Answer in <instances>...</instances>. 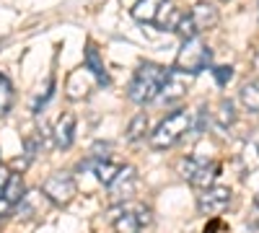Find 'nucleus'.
I'll return each instance as SVG.
<instances>
[{
    "instance_id": "1",
    "label": "nucleus",
    "mask_w": 259,
    "mask_h": 233,
    "mask_svg": "<svg viewBox=\"0 0 259 233\" xmlns=\"http://www.w3.org/2000/svg\"><path fill=\"white\" fill-rule=\"evenodd\" d=\"M166 73H168V68H161L156 62H143L135 70L130 86H127V99L133 104H140V107L156 101L158 94H161L163 80H166Z\"/></svg>"
},
{
    "instance_id": "2",
    "label": "nucleus",
    "mask_w": 259,
    "mask_h": 233,
    "mask_svg": "<svg viewBox=\"0 0 259 233\" xmlns=\"http://www.w3.org/2000/svg\"><path fill=\"white\" fill-rule=\"evenodd\" d=\"M189 130H192V112L177 109L158 122V127L150 132L148 143L153 151H168V148H174Z\"/></svg>"
},
{
    "instance_id": "3",
    "label": "nucleus",
    "mask_w": 259,
    "mask_h": 233,
    "mask_svg": "<svg viewBox=\"0 0 259 233\" xmlns=\"http://www.w3.org/2000/svg\"><path fill=\"white\" fill-rule=\"evenodd\" d=\"M218 24V8L212 3H194L189 13H182V21L174 34H179L182 39H192V36H200L202 31L212 29Z\"/></svg>"
},
{
    "instance_id": "4",
    "label": "nucleus",
    "mask_w": 259,
    "mask_h": 233,
    "mask_svg": "<svg viewBox=\"0 0 259 233\" xmlns=\"http://www.w3.org/2000/svg\"><path fill=\"white\" fill-rule=\"evenodd\" d=\"M212 62V50L205 44L200 36H192V39H184V44L177 55V68L179 70H187L192 75H197L202 70L210 68Z\"/></svg>"
},
{
    "instance_id": "5",
    "label": "nucleus",
    "mask_w": 259,
    "mask_h": 233,
    "mask_svg": "<svg viewBox=\"0 0 259 233\" xmlns=\"http://www.w3.org/2000/svg\"><path fill=\"white\" fill-rule=\"evenodd\" d=\"M218 171H221V166L205 156H187L179 161V174L192 187H210L212 179L218 176Z\"/></svg>"
},
{
    "instance_id": "6",
    "label": "nucleus",
    "mask_w": 259,
    "mask_h": 233,
    "mask_svg": "<svg viewBox=\"0 0 259 233\" xmlns=\"http://www.w3.org/2000/svg\"><path fill=\"white\" fill-rule=\"evenodd\" d=\"M41 192L47 195V200L55 205V207H68L75 195H78V187H75V179L70 171H55L45 179L41 184Z\"/></svg>"
},
{
    "instance_id": "7",
    "label": "nucleus",
    "mask_w": 259,
    "mask_h": 233,
    "mask_svg": "<svg viewBox=\"0 0 259 233\" xmlns=\"http://www.w3.org/2000/svg\"><path fill=\"white\" fill-rule=\"evenodd\" d=\"M231 197H233V192H231L228 187H221V184L202 187V192L197 195V210H200V215H207V218L221 215L223 210L231 205Z\"/></svg>"
},
{
    "instance_id": "8",
    "label": "nucleus",
    "mask_w": 259,
    "mask_h": 233,
    "mask_svg": "<svg viewBox=\"0 0 259 233\" xmlns=\"http://www.w3.org/2000/svg\"><path fill=\"white\" fill-rule=\"evenodd\" d=\"M192 80L194 75L187 73V70H179V68H168L166 73V80H163V86H161V101L163 104H177L179 99L187 96V91L192 88Z\"/></svg>"
},
{
    "instance_id": "9",
    "label": "nucleus",
    "mask_w": 259,
    "mask_h": 233,
    "mask_svg": "<svg viewBox=\"0 0 259 233\" xmlns=\"http://www.w3.org/2000/svg\"><path fill=\"white\" fill-rule=\"evenodd\" d=\"M150 223V210L148 207H122L112 220L114 233H140Z\"/></svg>"
},
{
    "instance_id": "10",
    "label": "nucleus",
    "mask_w": 259,
    "mask_h": 233,
    "mask_svg": "<svg viewBox=\"0 0 259 233\" xmlns=\"http://www.w3.org/2000/svg\"><path fill=\"white\" fill-rule=\"evenodd\" d=\"M106 189H109V200L112 202H127L130 197L135 195V189H138V174H135V168L133 166H122Z\"/></svg>"
},
{
    "instance_id": "11",
    "label": "nucleus",
    "mask_w": 259,
    "mask_h": 233,
    "mask_svg": "<svg viewBox=\"0 0 259 233\" xmlns=\"http://www.w3.org/2000/svg\"><path fill=\"white\" fill-rule=\"evenodd\" d=\"M18 207V215L26 218V220H34V218H41L52 207V202L47 200V195L41 189H31V192H24L21 202L16 205Z\"/></svg>"
},
{
    "instance_id": "12",
    "label": "nucleus",
    "mask_w": 259,
    "mask_h": 233,
    "mask_svg": "<svg viewBox=\"0 0 259 233\" xmlns=\"http://www.w3.org/2000/svg\"><path fill=\"white\" fill-rule=\"evenodd\" d=\"M75 140V117L73 114H62L55 124L52 130V143L55 148H60V151H68V148L73 145Z\"/></svg>"
},
{
    "instance_id": "13",
    "label": "nucleus",
    "mask_w": 259,
    "mask_h": 233,
    "mask_svg": "<svg viewBox=\"0 0 259 233\" xmlns=\"http://www.w3.org/2000/svg\"><path fill=\"white\" fill-rule=\"evenodd\" d=\"M83 65H85V70L96 78L99 86H109V73H106V65H104V60H101V55H99V50H96L94 44L85 47Z\"/></svg>"
},
{
    "instance_id": "14",
    "label": "nucleus",
    "mask_w": 259,
    "mask_h": 233,
    "mask_svg": "<svg viewBox=\"0 0 259 233\" xmlns=\"http://www.w3.org/2000/svg\"><path fill=\"white\" fill-rule=\"evenodd\" d=\"M163 3H168V0H138V3L130 8V13H133V18L140 21V24H153Z\"/></svg>"
},
{
    "instance_id": "15",
    "label": "nucleus",
    "mask_w": 259,
    "mask_h": 233,
    "mask_svg": "<svg viewBox=\"0 0 259 233\" xmlns=\"http://www.w3.org/2000/svg\"><path fill=\"white\" fill-rule=\"evenodd\" d=\"M179 21H182V11L168 0V3L161 6V11H158V16H156V21H153V26H158L161 31H177Z\"/></svg>"
},
{
    "instance_id": "16",
    "label": "nucleus",
    "mask_w": 259,
    "mask_h": 233,
    "mask_svg": "<svg viewBox=\"0 0 259 233\" xmlns=\"http://www.w3.org/2000/svg\"><path fill=\"white\" fill-rule=\"evenodd\" d=\"M239 101L241 107L251 114H259V80H246L241 91H239Z\"/></svg>"
},
{
    "instance_id": "17",
    "label": "nucleus",
    "mask_w": 259,
    "mask_h": 233,
    "mask_svg": "<svg viewBox=\"0 0 259 233\" xmlns=\"http://www.w3.org/2000/svg\"><path fill=\"white\" fill-rule=\"evenodd\" d=\"M89 75H91V73L85 70V65L70 75V80H68V96H70L73 101H78V99H83L85 94H89Z\"/></svg>"
},
{
    "instance_id": "18",
    "label": "nucleus",
    "mask_w": 259,
    "mask_h": 233,
    "mask_svg": "<svg viewBox=\"0 0 259 233\" xmlns=\"http://www.w3.org/2000/svg\"><path fill=\"white\" fill-rule=\"evenodd\" d=\"M119 168H122V166H119V163H114V161H109V158H96V163H94V174H96L99 184L109 187V184H112V179L117 176Z\"/></svg>"
},
{
    "instance_id": "19",
    "label": "nucleus",
    "mask_w": 259,
    "mask_h": 233,
    "mask_svg": "<svg viewBox=\"0 0 259 233\" xmlns=\"http://www.w3.org/2000/svg\"><path fill=\"white\" fill-rule=\"evenodd\" d=\"M212 119L221 130H228V127L236 122V109H233V101L231 99H221L218 101V112H212Z\"/></svg>"
},
{
    "instance_id": "20",
    "label": "nucleus",
    "mask_w": 259,
    "mask_h": 233,
    "mask_svg": "<svg viewBox=\"0 0 259 233\" xmlns=\"http://www.w3.org/2000/svg\"><path fill=\"white\" fill-rule=\"evenodd\" d=\"M145 132H148V114H135L133 117V122L127 124V140L130 143H138V140H143L145 137Z\"/></svg>"
},
{
    "instance_id": "21",
    "label": "nucleus",
    "mask_w": 259,
    "mask_h": 233,
    "mask_svg": "<svg viewBox=\"0 0 259 233\" xmlns=\"http://www.w3.org/2000/svg\"><path fill=\"white\" fill-rule=\"evenodd\" d=\"M24 179H21V174H11V179H8V184H6V189H3V197L8 200V202H13V205H18L21 202V197H24Z\"/></svg>"
},
{
    "instance_id": "22",
    "label": "nucleus",
    "mask_w": 259,
    "mask_h": 233,
    "mask_svg": "<svg viewBox=\"0 0 259 233\" xmlns=\"http://www.w3.org/2000/svg\"><path fill=\"white\" fill-rule=\"evenodd\" d=\"M13 107V86H11V80L0 73V119H3Z\"/></svg>"
},
{
    "instance_id": "23",
    "label": "nucleus",
    "mask_w": 259,
    "mask_h": 233,
    "mask_svg": "<svg viewBox=\"0 0 259 233\" xmlns=\"http://www.w3.org/2000/svg\"><path fill=\"white\" fill-rule=\"evenodd\" d=\"M212 75H215V80H218V86H226V83L233 78V68H215Z\"/></svg>"
},
{
    "instance_id": "24",
    "label": "nucleus",
    "mask_w": 259,
    "mask_h": 233,
    "mask_svg": "<svg viewBox=\"0 0 259 233\" xmlns=\"http://www.w3.org/2000/svg\"><path fill=\"white\" fill-rule=\"evenodd\" d=\"M11 168L8 166H3V163H0V195H3V189H6V184H8V179H11Z\"/></svg>"
},
{
    "instance_id": "25",
    "label": "nucleus",
    "mask_w": 259,
    "mask_h": 233,
    "mask_svg": "<svg viewBox=\"0 0 259 233\" xmlns=\"http://www.w3.org/2000/svg\"><path fill=\"white\" fill-rule=\"evenodd\" d=\"M254 65H256V70H259V52H256V57H254Z\"/></svg>"
},
{
    "instance_id": "26",
    "label": "nucleus",
    "mask_w": 259,
    "mask_h": 233,
    "mask_svg": "<svg viewBox=\"0 0 259 233\" xmlns=\"http://www.w3.org/2000/svg\"><path fill=\"white\" fill-rule=\"evenodd\" d=\"M254 205H256V210H259V195H256V197H254Z\"/></svg>"
},
{
    "instance_id": "27",
    "label": "nucleus",
    "mask_w": 259,
    "mask_h": 233,
    "mask_svg": "<svg viewBox=\"0 0 259 233\" xmlns=\"http://www.w3.org/2000/svg\"><path fill=\"white\" fill-rule=\"evenodd\" d=\"M256 151H259V140H256Z\"/></svg>"
}]
</instances>
